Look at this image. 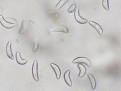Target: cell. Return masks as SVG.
I'll use <instances>...</instances> for the list:
<instances>
[{
	"mask_svg": "<svg viewBox=\"0 0 121 91\" xmlns=\"http://www.w3.org/2000/svg\"><path fill=\"white\" fill-rule=\"evenodd\" d=\"M38 62L36 60L34 61L32 65V76L34 79L36 81H39V75L38 73Z\"/></svg>",
	"mask_w": 121,
	"mask_h": 91,
	"instance_id": "obj_1",
	"label": "cell"
},
{
	"mask_svg": "<svg viewBox=\"0 0 121 91\" xmlns=\"http://www.w3.org/2000/svg\"><path fill=\"white\" fill-rule=\"evenodd\" d=\"M79 10H80L79 7H78L75 10L74 12V17H75V19L77 22L80 24H86L87 22V20L82 18L80 15Z\"/></svg>",
	"mask_w": 121,
	"mask_h": 91,
	"instance_id": "obj_2",
	"label": "cell"
},
{
	"mask_svg": "<svg viewBox=\"0 0 121 91\" xmlns=\"http://www.w3.org/2000/svg\"><path fill=\"white\" fill-rule=\"evenodd\" d=\"M73 64H85L87 67H90L91 66V62L87 58L83 57H79L75 59L73 61Z\"/></svg>",
	"mask_w": 121,
	"mask_h": 91,
	"instance_id": "obj_3",
	"label": "cell"
},
{
	"mask_svg": "<svg viewBox=\"0 0 121 91\" xmlns=\"http://www.w3.org/2000/svg\"><path fill=\"white\" fill-rule=\"evenodd\" d=\"M0 23L3 27L7 29H11L16 26V24L14 23L8 22L6 21L2 15H0Z\"/></svg>",
	"mask_w": 121,
	"mask_h": 91,
	"instance_id": "obj_4",
	"label": "cell"
},
{
	"mask_svg": "<svg viewBox=\"0 0 121 91\" xmlns=\"http://www.w3.org/2000/svg\"><path fill=\"white\" fill-rule=\"evenodd\" d=\"M52 32H62L68 34L69 33V30L66 27L62 25L57 26L50 30Z\"/></svg>",
	"mask_w": 121,
	"mask_h": 91,
	"instance_id": "obj_5",
	"label": "cell"
},
{
	"mask_svg": "<svg viewBox=\"0 0 121 91\" xmlns=\"http://www.w3.org/2000/svg\"><path fill=\"white\" fill-rule=\"evenodd\" d=\"M12 42L9 41L6 47V54L8 57L10 59L14 60V57L13 55L12 50Z\"/></svg>",
	"mask_w": 121,
	"mask_h": 91,
	"instance_id": "obj_6",
	"label": "cell"
},
{
	"mask_svg": "<svg viewBox=\"0 0 121 91\" xmlns=\"http://www.w3.org/2000/svg\"><path fill=\"white\" fill-rule=\"evenodd\" d=\"M89 24L95 29L96 30V31L100 35H102V34L103 33V30L101 26L99 24L92 21H89Z\"/></svg>",
	"mask_w": 121,
	"mask_h": 91,
	"instance_id": "obj_7",
	"label": "cell"
},
{
	"mask_svg": "<svg viewBox=\"0 0 121 91\" xmlns=\"http://www.w3.org/2000/svg\"><path fill=\"white\" fill-rule=\"evenodd\" d=\"M51 66L54 71L57 79H59L61 74V72L59 67L57 65L54 63H51Z\"/></svg>",
	"mask_w": 121,
	"mask_h": 91,
	"instance_id": "obj_8",
	"label": "cell"
},
{
	"mask_svg": "<svg viewBox=\"0 0 121 91\" xmlns=\"http://www.w3.org/2000/svg\"><path fill=\"white\" fill-rule=\"evenodd\" d=\"M70 70L66 71L64 75V78L65 83L69 86H71L72 85V82L70 77Z\"/></svg>",
	"mask_w": 121,
	"mask_h": 91,
	"instance_id": "obj_9",
	"label": "cell"
},
{
	"mask_svg": "<svg viewBox=\"0 0 121 91\" xmlns=\"http://www.w3.org/2000/svg\"><path fill=\"white\" fill-rule=\"evenodd\" d=\"M16 59L17 62L21 65H24L26 64L27 62V60L25 59H23L21 57L20 53L19 52H17L16 54Z\"/></svg>",
	"mask_w": 121,
	"mask_h": 91,
	"instance_id": "obj_10",
	"label": "cell"
},
{
	"mask_svg": "<svg viewBox=\"0 0 121 91\" xmlns=\"http://www.w3.org/2000/svg\"><path fill=\"white\" fill-rule=\"evenodd\" d=\"M78 67L80 70V72L78 76L80 77H82L85 76L86 72L85 67L83 65L80 64H78Z\"/></svg>",
	"mask_w": 121,
	"mask_h": 91,
	"instance_id": "obj_11",
	"label": "cell"
},
{
	"mask_svg": "<svg viewBox=\"0 0 121 91\" xmlns=\"http://www.w3.org/2000/svg\"><path fill=\"white\" fill-rule=\"evenodd\" d=\"M27 29V24L25 20L22 21L21 28L19 30L20 34H23L26 32Z\"/></svg>",
	"mask_w": 121,
	"mask_h": 91,
	"instance_id": "obj_12",
	"label": "cell"
},
{
	"mask_svg": "<svg viewBox=\"0 0 121 91\" xmlns=\"http://www.w3.org/2000/svg\"><path fill=\"white\" fill-rule=\"evenodd\" d=\"M87 76L88 78H89L90 82L92 89L93 90L95 89V87H96V82L95 78L92 75L89 74V73L87 74Z\"/></svg>",
	"mask_w": 121,
	"mask_h": 91,
	"instance_id": "obj_13",
	"label": "cell"
},
{
	"mask_svg": "<svg viewBox=\"0 0 121 91\" xmlns=\"http://www.w3.org/2000/svg\"><path fill=\"white\" fill-rule=\"evenodd\" d=\"M69 0H60L56 7V10H59Z\"/></svg>",
	"mask_w": 121,
	"mask_h": 91,
	"instance_id": "obj_14",
	"label": "cell"
},
{
	"mask_svg": "<svg viewBox=\"0 0 121 91\" xmlns=\"http://www.w3.org/2000/svg\"><path fill=\"white\" fill-rule=\"evenodd\" d=\"M39 47V41L38 39H36L34 43L32 48V52L35 53L37 51Z\"/></svg>",
	"mask_w": 121,
	"mask_h": 91,
	"instance_id": "obj_15",
	"label": "cell"
},
{
	"mask_svg": "<svg viewBox=\"0 0 121 91\" xmlns=\"http://www.w3.org/2000/svg\"><path fill=\"white\" fill-rule=\"evenodd\" d=\"M103 7L105 10H108L109 9V0H103L102 3Z\"/></svg>",
	"mask_w": 121,
	"mask_h": 91,
	"instance_id": "obj_16",
	"label": "cell"
},
{
	"mask_svg": "<svg viewBox=\"0 0 121 91\" xmlns=\"http://www.w3.org/2000/svg\"><path fill=\"white\" fill-rule=\"evenodd\" d=\"M76 8V4H73L68 9V12L69 13H73L75 10Z\"/></svg>",
	"mask_w": 121,
	"mask_h": 91,
	"instance_id": "obj_17",
	"label": "cell"
}]
</instances>
